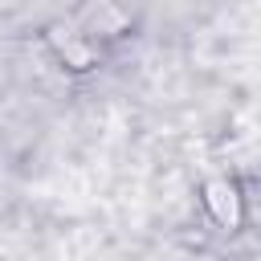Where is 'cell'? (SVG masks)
I'll list each match as a JSON object with an SVG mask.
<instances>
[{
  "label": "cell",
  "mask_w": 261,
  "mask_h": 261,
  "mask_svg": "<svg viewBox=\"0 0 261 261\" xmlns=\"http://www.w3.org/2000/svg\"><path fill=\"white\" fill-rule=\"evenodd\" d=\"M204 204L212 208V216L220 224H237V216H241V192L232 179H212L204 188Z\"/></svg>",
  "instance_id": "1"
}]
</instances>
